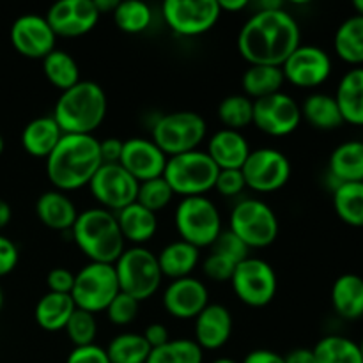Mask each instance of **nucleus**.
<instances>
[{
    "label": "nucleus",
    "instance_id": "f257e3e1",
    "mask_svg": "<svg viewBox=\"0 0 363 363\" xmlns=\"http://www.w3.org/2000/svg\"><path fill=\"white\" fill-rule=\"evenodd\" d=\"M301 45L296 18L282 9L255 11L238 35V50L248 64L282 67L287 57Z\"/></svg>",
    "mask_w": 363,
    "mask_h": 363
},
{
    "label": "nucleus",
    "instance_id": "f03ea898",
    "mask_svg": "<svg viewBox=\"0 0 363 363\" xmlns=\"http://www.w3.org/2000/svg\"><path fill=\"white\" fill-rule=\"evenodd\" d=\"M103 165L99 140L94 135H62L46 158V176L59 191H74L89 186Z\"/></svg>",
    "mask_w": 363,
    "mask_h": 363
},
{
    "label": "nucleus",
    "instance_id": "7ed1b4c3",
    "mask_svg": "<svg viewBox=\"0 0 363 363\" xmlns=\"http://www.w3.org/2000/svg\"><path fill=\"white\" fill-rule=\"evenodd\" d=\"M108 99L99 84L80 80L60 92L52 117L64 135H92L106 117Z\"/></svg>",
    "mask_w": 363,
    "mask_h": 363
},
{
    "label": "nucleus",
    "instance_id": "20e7f679",
    "mask_svg": "<svg viewBox=\"0 0 363 363\" xmlns=\"http://www.w3.org/2000/svg\"><path fill=\"white\" fill-rule=\"evenodd\" d=\"M71 234L77 247L89 261L103 264H116L126 243L121 234L116 213L103 208H91L78 213Z\"/></svg>",
    "mask_w": 363,
    "mask_h": 363
},
{
    "label": "nucleus",
    "instance_id": "39448f33",
    "mask_svg": "<svg viewBox=\"0 0 363 363\" xmlns=\"http://www.w3.org/2000/svg\"><path fill=\"white\" fill-rule=\"evenodd\" d=\"M220 169L206 151H190L184 155L170 156L167 160L163 179L172 188L174 195L202 197L215 190Z\"/></svg>",
    "mask_w": 363,
    "mask_h": 363
},
{
    "label": "nucleus",
    "instance_id": "423d86ee",
    "mask_svg": "<svg viewBox=\"0 0 363 363\" xmlns=\"http://www.w3.org/2000/svg\"><path fill=\"white\" fill-rule=\"evenodd\" d=\"M117 282L121 293L140 301L149 300L162 286V269L158 257L145 247L124 248L116 264Z\"/></svg>",
    "mask_w": 363,
    "mask_h": 363
},
{
    "label": "nucleus",
    "instance_id": "0eeeda50",
    "mask_svg": "<svg viewBox=\"0 0 363 363\" xmlns=\"http://www.w3.org/2000/svg\"><path fill=\"white\" fill-rule=\"evenodd\" d=\"M174 225L181 240L195 248L213 247L222 234V215L211 199L202 197L181 199L174 213Z\"/></svg>",
    "mask_w": 363,
    "mask_h": 363
},
{
    "label": "nucleus",
    "instance_id": "6e6552de",
    "mask_svg": "<svg viewBox=\"0 0 363 363\" xmlns=\"http://www.w3.org/2000/svg\"><path fill=\"white\" fill-rule=\"evenodd\" d=\"M208 135V124L197 112L181 110L160 117L152 124L151 140L162 149L167 158L197 151Z\"/></svg>",
    "mask_w": 363,
    "mask_h": 363
},
{
    "label": "nucleus",
    "instance_id": "1a4fd4ad",
    "mask_svg": "<svg viewBox=\"0 0 363 363\" xmlns=\"http://www.w3.org/2000/svg\"><path fill=\"white\" fill-rule=\"evenodd\" d=\"M229 230L252 250L275 243L280 227L272 206L259 199H243L230 211Z\"/></svg>",
    "mask_w": 363,
    "mask_h": 363
},
{
    "label": "nucleus",
    "instance_id": "9d476101",
    "mask_svg": "<svg viewBox=\"0 0 363 363\" xmlns=\"http://www.w3.org/2000/svg\"><path fill=\"white\" fill-rule=\"evenodd\" d=\"M121 293L113 264L89 262L74 275L71 298L77 308L91 314L105 312L113 298Z\"/></svg>",
    "mask_w": 363,
    "mask_h": 363
},
{
    "label": "nucleus",
    "instance_id": "9b49d317",
    "mask_svg": "<svg viewBox=\"0 0 363 363\" xmlns=\"http://www.w3.org/2000/svg\"><path fill=\"white\" fill-rule=\"evenodd\" d=\"M230 286L241 303L252 308H262L277 296L279 279L273 266L264 259L248 257L236 266Z\"/></svg>",
    "mask_w": 363,
    "mask_h": 363
},
{
    "label": "nucleus",
    "instance_id": "f8f14e48",
    "mask_svg": "<svg viewBox=\"0 0 363 363\" xmlns=\"http://www.w3.org/2000/svg\"><path fill=\"white\" fill-rule=\"evenodd\" d=\"M165 23L181 38L206 34L222 16L218 0H167L162 6Z\"/></svg>",
    "mask_w": 363,
    "mask_h": 363
},
{
    "label": "nucleus",
    "instance_id": "ddd939ff",
    "mask_svg": "<svg viewBox=\"0 0 363 363\" xmlns=\"http://www.w3.org/2000/svg\"><path fill=\"white\" fill-rule=\"evenodd\" d=\"M291 172L289 158L275 147L254 149L241 167L247 188L257 194L282 190L291 179Z\"/></svg>",
    "mask_w": 363,
    "mask_h": 363
},
{
    "label": "nucleus",
    "instance_id": "4468645a",
    "mask_svg": "<svg viewBox=\"0 0 363 363\" xmlns=\"http://www.w3.org/2000/svg\"><path fill=\"white\" fill-rule=\"evenodd\" d=\"M138 181L119 163H103L89 183L92 197L99 208L117 213L137 202Z\"/></svg>",
    "mask_w": 363,
    "mask_h": 363
},
{
    "label": "nucleus",
    "instance_id": "2eb2a0df",
    "mask_svg": "<svg viewBox=\"0 0 363 363\" xmlns=\"http://www.w3.org/2000/svg\"><path fill=\"white\" fill-rule=\"evenodd\" d=\"M301 123V108L287 92L266 96L254 101V124L269 137H287L294 133Z\"/></svg>",
    "mask_w": 363,
    "mask_h": 363
},
{
    "label": "nucleus",
    "instance_id": "dca6fc26",
    "mask_svg": "<svg viewBox=\"0 0 363 363\" xmlns=\"http://www.w3.org/2000/svg\"><path fill=\"white\" fill-rule=\"evenodd\" d=\"M332 57L315 45H300L282 64L286 82L298 89H315L332 74Z\"/></svg>",
    "mask_w": 363,
    "mask_h": 363
},
{
    "label": "nucleus",
    "instance_id": "f3484780",
    "mask_svg": "<svg viewBox=\"0 0 363 363\" xmlns=\"http://www.w3.org/2000/svg\"><path fill=\"white\" fill-rule=\"evenodd\" d=\"M99 16L94 0H59L46 13L53 34L60 38H80L98 25Z\"/></svg>",
    "mask_w": 363,
    "mask_h": 363
},
{
    "label": "nucleus",
    "instance_id": "a211bd4d",
    "mask_svg": "<svg viewBox=\"0 0 363 363\" xmlns=\"http://www.w3.org/2000/svg\"><path fill=\"white\" fill-rule=\"evenodd\" d=\"M11 43L14 50L27 59H45L55 50L57 35L45 16L28 13L14 20L11 27Z\"/></svg>",
    "mask_w": 363,
    "mask_h": 363
},
{
    "label": "nucleus",
    "instance_id": "6ab92c4d",
    "mask_svg": "<svg viewBox=\"0 0 363 363\" xmlns=\"http://www.w3.org/2000/svg\"><path fill=\"white\" fill-rule=\"evenodd\" d=\"M167 155L149 138L133 137L124 140L119 165L131 174L138 183L162 177L165 172Z\"/></svg>",
    "mask_w": 363,
    "mask_h": 363
},
{
    "label": "nucleus",
    "instance_id": "aec40b11",
    "mask_svg": "<svg viewBox=\"0 0 363 363\" xmlns=\"http://www.w3.org/2000/svg\"><path fill=\"white\" fill-rule=\"evenodd\" d=\"M209 305V291L195 277L172 280L163 293V307L172 318L195 319Z\"/></svg>",
    "mask_w": 363,
    "mask_h": 363
},
{
    "label": "nucleus",
    "instance_id": "412c9836",
    "mask_svg": "<svg viewBox=\"0 0 363 363\" xmlns=\"http://www.w3.org/2000/svg\"><path fill=\"white\" fill-rule=\"evenodd\" d=\"M195 321V342L202 351H216L229 342L233 335V315L220 303H209Z\"/></svg>",
    "mask_w": 363,
    "mask_h": 363
},
{
    "label": "nucleus",
    "instance_id": "4be33fe9",
    "mask_svg": "<svg viewBox=\"0 0 363 363\" xmlns=\"http://www.w3.org/2000/svg\"><path fill=\"white\" fill-rule=\"evenodd\" d=\"M250 151V144L241 131L222 128L211 135L206 152L220 170H241Z\"/></svg>",
    "mask_w": 363,
    "mask_h": 363
},
{
    "label": "nucleus",
    "instance_id": "5701e85b",
    "mask_svg": "<svg viewBox=\"0 0 363 363\" xmlns=\"http://www.w3.org/2000/svg\"><path fill=\"white\" fill-rule=\"evenodd\" d=\"M35 215L48 229L59 230V233L73 229L74 222L78 218L77 206L73 204V201L64 191L59 190L45 191L38 199Z\"/></svg>",
    "mask_w": 363,
    "mask_h": 363
},
{
    "label": "nucleus",
    "instance_id": "b1692460",
    "mask_svg": "<svg viewBox=\"0 0 363 363\" xmlns=\"http://www.w3.org/2000/svg\"><path fill=\"white\" fill-rule=\"evenodd\" d=\"M116 218L124 241L133 243V247H144L156 236V230H158L156 213L149 211L138 202H133L128 208L117 211Z\"/></svg>",
    "mask_w": 363,
    "mask_h": 363
},
{
    "label": "nucleus",
    "instance_id": "393cba45",
    "mask_svg": "<svg viewBox=\"0 0 363 363\" xmlns=\"http://www.w3.org/2000/svg\"><path fill=\"white\" fill-rule=\"evenodd\" d=\"M328 176L339 184L363 183V140H347L333 149Z\"/></svg>",
    "mask_w": 363,
    "mask_h": 363
},
{
    "label": "nucleus",
    "instance_id": "a878e982",
    "mask_svg": "<svg viewBox=\"0 0 363 363\" xmlns=\"http://www.w3.org/2000/svg\"><path fill=\"white\" fill-rule=\"evenodd\" d=\"M59 124L52 116H43L32 119L21 131V145L34 158H48L50 152L57 147L62 138Z\"/></svg>",
    "mask_w": 363,
    "mask_h": 363
},
{
    "label": "nucleus",
    "instance_id": "bb28decb",
    "mask_svg": "<svg viewBox=\"0 0 363 363\" xmlns=\"http://www.w3.org/2000/svg\"><path fill=\"white\" fill-rule=\"evenodd\" d=\"M335 99L344 123L363 126V66L353 67L340 78Z\"/></svg>",
    "mask_w": 363,
    "mask_h": 363
},
{
    "label": "nucleus",
    "instance_id": "cd10ccee",
    "mask_svg": "<svg viewBox=\"0 0 363 363\" xmlns=\"http://www.w3.org/2000/svg\"><path fill=\"white\" fill-rule=\"evenodd\" d=\"M332 305L337 315L347 321L363 318V279L354 273H344L333 282Z\"/></svg>",
    "mask_w": 363,
    "mask_h": 363
},
{
    "label": "nucleus",
    "instance_id": "c85d7f7f",
    "mask_svg": "<svg viewBox=\"0 0 363 363\" xmlns=\"http://www.w3.org/2000/svg\"><path fill=\"white\" fill-rule=\"evenodd\" d=\"M156 257H158L162 275L169 277L170 280H177L191 277L201 261V250L195 248L194 245L179 240L163 247V250Z\"/></svg>",
    "mask_w": 363,
    "mask_h": 363
},
{
    "label": "nucleus",
    "instance_id": "c756f323",
    "mask_svg": "<svg viewBox=\"0 0 363 363\" xmlns=\"http://www.w3.org/2000/svg\"><path fill=\"white\" fill-rule=\"evenodd\" d=\"M301 108V119L307 121L312 128L319 131L339 130L344 124L342 113L337 105L335 96L325 92H314L305 98Z\"/></svg>",
    "mask_w": 363,
    "mask_h": 363
},
{
    "label": "nucleus",
    "instance_id": "7c9ffc66",
    "mask_svg": "<svg viewBox=\"0 0 363 363\" xmlns=\"http://www.w3.org/2000/svg\"><path fill=\"white\" fill-rule=\"evenodd\" d=\"M74 311H77V305H74L71 294L50 293L48 291L35 305V323L45 332H60L66 328Z\"/></svg>",
    "mask_w": 363,
    "mask_h": 363
},
{
    "label": "nucleus",
    "instance_id": "2f4dec72",
    "mask_svg": "<svg viewBox=\"0 0 363 363\" xmlns=\"http://www.w3.org/2000/svg\"><path fill=\"white\" fill-rule=\"evenodd\" d=\"M337 57L346 64L362 67L363 64V16L353 14L339 25L333 38Z\"/></svg>",
    "mask_w": 363,
    "mask_h": 363
},
{
    "label": "nucleus",
    "instance_id": "473e14b6",
    "mask_svg": "<svg viewBox=\"0 0 363 363\" xmlns=\"http://www.w3.org/2000/svg\"><path fill=\"white\" fill-rule=\"evenodd\" d=\"M284 82H286V78H284L282 67L261 66V64L248 66V69L243 73V78H241L245 96H248L252 101L280 92Z\"/></svg>",
    "mask_w": 363,
    "mask_h": 363
},
{
    "label": "nucleus",
    "instance_id": "72a5a7b5",
    "mask_svg": "<svg viewBox=\"0 0 363 363\" xmlns=\"http://www.w3.org/2000/svg\"><path fill=\"white\" fill-rule=\"evenodd\" d=\"M43 71H45V77L48 78L50 84L62 92L82 80L77 60L64 50L55 48L52 53H48L43 59Z\"/></svg>",
    "mask_w": 363,
    "mask_h": 363
},
{
    "label": "nucleus",
    "instance_id": "f704fd0d",
    "mask_svg": "<svg viewBox=\"0 0 363 363\" xmlns=\"http://www.w3.org/2000/svg\"><path fill=\"white\" fill-rule=\"evenodd\" d=\"M105 351L110 363H145L152 350L142 333L124 332L113 337Z\"/></svg>",
    "mask_w": 363,
    "mask_h": 363
},
{
    "label": "nucleus",
    "instance_id": "c9c22d12",
    "mask_svg": "<svg viewBox=\"0 0 363 363\" xmlns=\"http://www.w3.org/2000/svg\"><path fill=\"white\" fill-rule=\"evenodd\" d=\"M318 363H363L360 346L342 335H326L312 350Z\"/></svg>",
    "mask_w": 363,
    "mask_h": 363
},
{
    "label": "nucleus",
    "instance_id": "e433bc0d",
    "mask_svg": "<svg viewBox=\"0 0 363 363\" xmlns=\"http://www.w3.org/2000/svg\"><path fill=\"white\" fill-rule=\"evenodd\" d=\"M337 216L351 227H363V183H342L333 191Z\"/></svg>",
    "mask_w": 363,
    "mask_h": 363
},
{
    "label": "nucleus",
    "instance_id": "4c0bfd02",
    "mask_svg": "<svg viewBox=\"0 0 363 363\" xmlns=\"http://www.w3.org/2000/svg\"><path fill=\"white\" fill-rule=\"evenodd\" d=\"M113 23L124 34H140L147 30L152 21L151 7L140 0H124L117 4L112 13Z\"/></svg>",
    "mask_w": 363,
    "mask_h": 363
},
{
    "label": "nucleus",
    "instance_id": "58836bf2",
    "mask_svg": "<svg viewBox=\"0 0 363 363\" xmlns=\"http://www.w3.org/2000/svg\"><path fill=\"white\" fill-rule=\"evenodd\" d=\"M204 351L191 339L169 340L162 347L151 351L145 363H202Z\"/></svg>",
    "mask_w": 363,
    "mask_h": 363
},
{
    "label": "nucleus",
    "instance_id": "ea45409f",
    "mask_svg": "<svg viewBox=\"0 0 363 363\" xmlns=\"http://www.w3.org/2000/svg\"><path fill=\"white\" fill-rule=\"evenodd\" d=\"M216 113L227 130L241 131L254 121V101L245 94H230L222 99Z\"/></svg>",
    "mask_w": 363,
    "mask_h": 363
},
{
    "label": "nucleus",
    "instance_id": "a19ab883",
    "mask_svg": "<svg viewBox=\"0 0 363 363\" xmlns=\"http://www.w3.org/2000/svg\"><path fill=\"white\" fill-rule=\"evenodd\" d=\"M174 191L172 188L167 184V181L162 177H156V179L144 181V183L138 184V195L137 202L140 206H144L145 209L152 213H158L162 209H165L167 206L172 202Z\"/></svg>",
    "mask_w": 363,
    "mask_h": 363
},
{
    "label": "nucleus",
    "instance_id": "79ce46f5",
    "mask_svg": "<svg viewBox=\"0 0 363 363\" xmlns=\"http://www.w3.org/2000/svg\"><path fill=\"white\" fill-rule=\"evenodd\" d=\"M64 330H66L67 337L74 344V347L91 346L98 335V321H96L94 314L77 308Z\"/></svg>",
    "mask_w": 363,
    "mask_h": 363
},
{
    "label": "nucleus",
    "instance_id": "37998d69",
    "mask_svg": "<svg viewBox=\"0 0 363 363\" xmlns=\"http://www.w3.org/2000/svg\"><path fill=\"white\" fill-rule=\"evenodd\" d=\"M138 311H140V303L135 298L128 296V294L119 293L112 300V303L106 308V318L112 325L116 326H126L137 319Z\"/></svg>",
    "mask_w": 363,
    "mask_h": 363
},
{
    "label": "nucleus",
    "instance_id": "c03bdc74",
    "mask_svg": "<svg viewBox=\"0 0 363 363\" xmlns=\"http://www.w3.org/2000/svg\"><path fill=\"white\" fill-rule=\"evenodd\" d=\"M211 248L215 254L223 255V257L230 259V261L236 262V264H240L245 259L250 257V255H248L250 254V248H248L236 234L230 233L229 229L222 230V234L216 238V241L213 243Z\"/></svg>",
    "mask_w": 363,
    "mask_h": 363
},
{
    "label": "nucleus",
    "instance_id": "a18cd8bd",
    "mask_svg": "<svg viewBox=\"0 0 363 363\" xmlns=\"http://www.w3.org/2000/svg\"><path fill=\"white\" fill-rule=\"evenodd\" d=\"M236 266V262H233L230 259L211 252L204 259V262H202V272H204V275L209 280H215V282H230Z\"/></svg>",
    "mask_w": 363,
    "mask_h": 363
},
{
    "label": "nucleus",
    "instance_id": "49530a36",
    "mask_svg": "<svg viewBox=\"0 0 363 363\" xmlns=\"http://www.w3.org/2000/svg\"><path fill=\"white\" fill-rule=\"evenodd\" d=\"M247 188L241 170H220L216 177L215 190L223 197H238Z\"/></svg>",
    "mask_w": 363,
    "mask_h": 363
},
{
    "label": "nucleus",
    "instance_id": "de8ad7c7",
    "mask_svg": "<svg viewBox=\"0 0 363 363\" xmlns=\"http://www.w3.org/2000/svg\"><path fill=\"white\" fill-rule=\"evenodd\" d=\"M66 363H110L108 354L101 346H82L74 347L69 354H67Z\"/></svg>",
    "mask_w": 363,
    "mask_h": 363
},
{
    "label": "nucleus",
    "instance_id": "09e8293b",
    "mask_svg": "<svg viewBox=\"0 0 363 363\" xmlns=\"http://www.w3.org/2000/svg\"><path fill=\"white\" fill-rule=\"evenodd\" d=\"M74 284V273H71L66 268H53L46 277V286L50 293L59 294H71Z\"/></svg>",
    "mask_w": 363,
    "mask_h": 363
},
{
    "label": "nucleus",
    "instance_id": "8fccbe9b",
    "mask_svg": "<svg viewBox=\"0 0 363 363\" xmlns=\"http://www.w3.org/2000/svg\"><path fill=\"white\" fill-rule=\"evenodd\" d=\"M18 257L20 254H18V247L14 245V241L0 234V277L9 275L16 268Z\"/></svg>",
    "mask_w": 363,
    "mask_h": 363
},
{
    "label": "nucleus",
    "instance_id": "3c124183",
    "mask_svg": "<svg viewBox=\"0 0 363 363\" xmlns=\"http://www.w3.org/2000/svg\"><path fill=\"white\" fill-rule=\"evenodd\" d=\"M124 140L116 137L99 140V155H101L103 163H119L121 155H123Z\"/></svg>",
    "mask_w": 363,
    "mask_h": 363
},
{
    "label": "nucleus",
    "instance_id": "603ef678",
    "mask_svg": "<svg viewBox=\"0 0 363 363\" xmlns=\"http://www.w3.org/2000/svg\"><path fill=\"white\" fill-rule=\"evenodd\" d=\"M142 335H144V339L147 340L151 350L162 347L163 344H167L170 340L169 330H167L165 325H162V323H151Z\"/></svg>",
    "mask_w": 363,
    "mask_h": 363
},
{
    "label": "nucleus",
    "instance_id": "864d4df0",
    "mask_svg": "<svg viewBox=\"0 0 363 363\" xmlns=\"http://www.w3.org/2000/svg\"><path fill=\"white\" fill-rule=\"evenodd\" d=\"M241 363H286V357L272 350H254Z\"/></svg>",
    "mask_w": 363,
    "mask_h": 363
},
{
    "label": "nucleus",
    "instance_id": "5fc2aeb1",
    "mask_svg": "<svg viewBox=\"0 0 363 363\" xmlns=\"http://www.w3.org/2000/svg\"><path fill=\"white\" fill-rule=\"evenodd\" d=\"M286 363H318L312 350L307 347H298V350L291 351L286 357Z\"/></svg>",
    "mask_w": 363,
    "mask_h": 363
},
{
    "label": "nucleus",
    "instance_id": "6e6d98bb",
    "mask_svg": "<svg viewBox=\"0 0 363 363\" xmlns=\"http://www.w3.org/2000/svg\"><path fill=\"white\" fill-rule=\"evenodd\" d=\"M218 6L225 13H238V11L247 9L250 2L248 0H218Z\"/></svg>",
    "mask_w": 363,
    "mask_h": 363
},
{
    "label": "nucleus",
    "instance_id": "4d7b16f0",
    "mask_svg": "<svg viewBox=\"0 0 363 363\" xmlns=\"http://www.w3.org/2000/svg\"><path fill=\"white\" fill-rule=\"evenodd\" d=\"M11 216H13L11 206L7 204L6 201H2V199H0V229H4V227L11 222Z\"/></svg>",
    "mask_w": 363,
    "mask_h": 363
},
{
    "label": "nucleus",
    "instance_id": "13d9d810",
    "mask_svg": "<svg viewBox=\"0 0 363 363\" xmlns=\"http://www.w3.org/2000/svg\"><path fill=\"white\" fill-rule=\"evenodd\" d=\"M117 4H119L117 0H94V6H96V9H98L99 14L110 13V11L113 13V9L117 7Z\"/></svg>",
    "mask_w": 363,
    "mask_h": 363
},
{
    "label": "nucleus",
    "instance_id": "bf43d9fd",
    "mask_svg": "<svg viewBox=\"0 0 363 363\" xmlns=\"http://www.w3.org/2000/svg\"><path fill=\"white\" fill-rule=\"evenodd\" d=\"M353 9L357 11L358 16H363V0H354V2H353Z\"/></svg>",
    "mask_w": 363,
    "mask_h": 363
},
{
    "label": "nucleus",
    "instance_id": "052dcab7",
    "mask_svg": "<svg viewBox=\"0 0 363 363\" xmlns=\"http://www.w3.org/2000/svg\"><path fill=\"white\" fill-rule=\"evenodd\" d=\"M211 363H238V362H236V360H233V358L223 357V358H216V360H213Z\"/></svg>",
    "mask_w": 363,
    "mask_h": 363
},
{
    "label": "nucleus",
    "instance_id": "680f3d73",
    "mask_svg": "<svg viewBox=\"0 0 363 363\" xmlns=\"http://www.w3.org/2000/svg\"><path fill=\"white\" fill-rule=\"evenodd\" d=\"M2 305H4V291H2V286H0V311H2Z\"/></svg>",
    "mask_w": 363,
    "mask_h": 363
},
{
    "label": "nucleus",
    "instance_id": "e2e57ef3",
    "mask_svg": "<svg viewBox=\"0 0 363 363\" xmlns=\"http://www.w3.org/2000/svg\"><path fill=\"white\" fill-rule=\"evenodd\" d=\"M4 152V138H2V135H0V155H2Z\"/></svg>",
    "mask_w": 363,
    "mask_h": 363
},
{
    "label": "nucleus",
    "instance_id": "0e129e2a",
    "mask_svg": "<svg viewBox=\"0 0 363 363\" xmlns=\"http://www.w3.org/2000/svg\"><path fill=\"white\" fill-rule=\"evenodd\" d=\"M358 346H360V353H362V358H363V339H362V342L358 344Z\"/></svg>",
    "mask_w": 363,
    "mask_h": 363
}]
</instances>
